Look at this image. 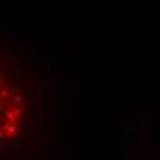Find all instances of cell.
<instances>
[{"mask_svg": "<svg viewBox=\"0 0 160 160\" xmlns=\"http://www.w3.org/2000/svg\"><path fill=\"white\" fill-rule=\"evenodd\" d=\"M4 129H6V131H8L9 134H13V132L17 131V127L13 125V123H6V125H4Z\"/></svg>", "mask_w": 160, "mask_h": 160, "instance_id": "obj_1", "label": "cell"}, {"mask_svg": "<svg viewBox=\"0 0 160 160\" xmlns=\"http://www.w3.org/2000/svg\"><path fill=\"white\" fill-rule=\"evenodd\" d=\"M13 101H15V103H20V101H22V98L18 96V94H15V96H13Z\"/></svg>", "mask_w": 160, "mask_h": 160, "instance_id": "obj_2", "label": "cell"}]
</instances>
